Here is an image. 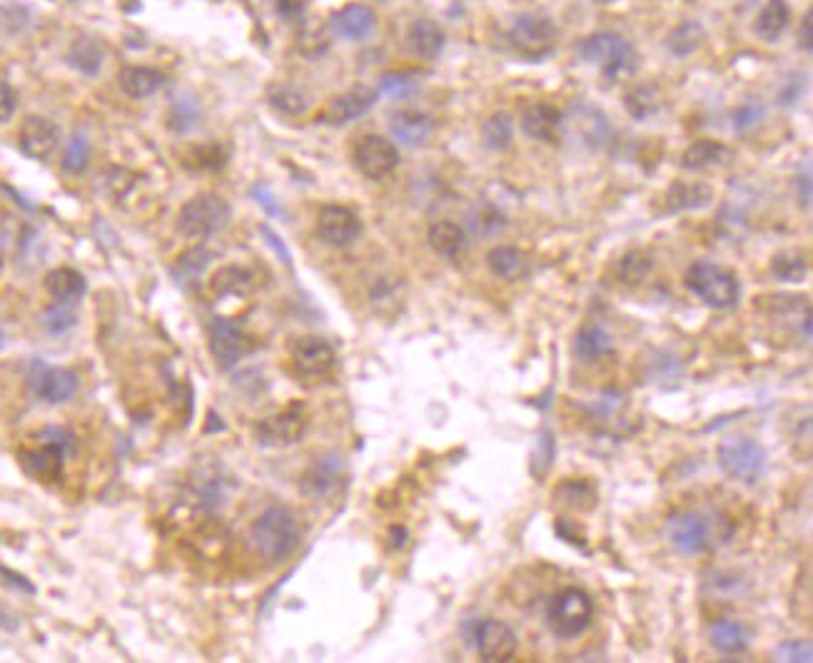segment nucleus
Wrapping results in <instances>:
<instances>
[{"instance_id":"nucleus-1","label":"nucleus","mask_w":813,"mask_h":663,"mask_svg":"<svg viewBox=\"0 0 813 663\" xmlns=\"http://www.w3.org/2000/svg\"><path fill=\"white\" fill-rule=\"evenodd\" d=\"M250 539L255 551L270 564L287 559L302 539V526L290 506L275 504L252 521Z\"/></svg>"},{"instance_id":"nucleus-2","label":"nucleus","mask_w":813,"mask_h":663,"mask_svg":"<svg viewBox=\"0 0 813 663\" xmlns=\"http://www.w3.org/2000/svg\"><path fill=\"white\" fill-rule=\"evenodd\" d=\"M579 55L587 63L597 65L609 83H619V80L631 78L636 73V68H639V53H636V48L629 40H624L616 33L589 35L579 45Z\"/></svg>"},{"instance_id":"nucleus-3","label":"nucleus","mask_w":813,"mask_h":663,"mask_svg":"<svg viewBox=\"0 0 813 663\" xmlns=\"http://www.w3.org/2000/svg\"><path fill=\"white\" fill-rule=\"evenodd\" d=\"M684 285L711 310H731L741 297V285L734 272L714 262H694L686 270Z\"/></svg>"},{"instance_id":"nucleus-4","label":"nucleus","mask_w":813,"mask_h":663,"mask_svg":"<svg viewBox=\"0 0 813 663\" xmlns=\"http://www.w3.org/2000/svg\"><path fill=\"white\" fill-rule=\"evenodd\" d=\"M716 462H719L721 472L729 479L741 484H756L764 479L766 474V449L751 437H741V434H731V437L721 439L716 447Z\"/></svg>"},{"instance_id":"nucleus-5","label":"nucleus","mask_w":813,"mask_h":663,"mask_svg":"<svg viewBox=\"0 0 813 663\" xmlns=\"http://www.w3.org/2000/svg\"><path fill=\"white\" fill-rule=\"evenodd\" d=\"M594 601L584 589L569 586L547 604V624L557 639H577L592 626Z\"/></svg>"},{"instance_id":"nucleus-6","label":"nucleus","mask_w":813,"mask_h":663,"mask_svg":"<svg viewBox=\"0 0 813 663\" xmlns=\"http://www.w3.org/2000/svg\"><path fill=\"white\" fill-rule=\"evenodd\" d=\"M557 38H559L557 25L537 13L519 15L507 35L514 53H517L519 58L529 60V63H537V60L547 58L554 50V45H557Z\"/></svg>"},{"instance_id":"nucleus-7","label":"nucleus","mask_w":813,"mask_h":663,"mask_svg":"<svg viewBox=\"0 0 813 663\" xmlns=\"http://www.w3.org/2000/svg\"><path fill=\"white\" fill-rule=\"evenodd\" d=\"M227 220H230L227 202L222 197L212 195V192H203V195H195L193 200L180 207L178 230L190 240H205V237L222 230Z\"/></svg>"},{"instance_id":"nucleus-8","label":"nucleus","mask_w":813,"mask_h":663,"mask_svg":"<svg viewBox=\"0 0 813 663\" xmlns=\"http://www.w3.org/2000/svg\"><path fill=\"white\" fill-rule=\"evenodd\" d=\"M472 644L479 659L487 663H507L514 659L519 649V639L509 624L499 619L474 621Z\"/></svg>"},{"instance_id":"nucleus-9","label":"nucleus","mask_w":813,"mask_h":663,"mask_svg":"<svg viewBox=\"0 0 813 663\" xmlns=\"http://www.w3.org/2000/svg\"><path fill=\"white\" fill-rule=\"evenodd\" d=\"M714 536L716 524L699 511H686L669 521V541L679 554H701L714 541Z\"/></svg>"},{"instance_id":"nucleus-10","label":"nucleus","mask_w":813,"mask_h":663,"mask_svg":"<svg viewBox=\"0 0 813 663\" xmlns=\"http://www.w3.org/2000/svg\"><path fill=\"white\" fill-rule=\"evenodd\" d=\"M355 165L367 180H385L400 165V150L392 140L382 138V135H365L360 143L355 145Z\"/></svg>"},{"instance_id":"nucleus-11","label":"nucleus","mask_w":813,"mask_h":663,"mask_svg":"<svg viewBox=\"0 0 813 663\" xmlns=\"http://www.w3.org/2000/svg\"><path fill=\"white\" fill-rule=\"evenodd\" d=\"M28 384L40 399L50 404L70 402L78 392V377L70 369L50 367V364L35 359L28 369Z\"/></svg>"},{"instance_id":"nucleus-12","label":"nucleus","mask_w":813,"mask_h":663,"mask_svg":"<svg viewBox=\"0 0 813 663\" xmlns=\"http://www.w3.org/2000/svg\"><path fill=\"white\" fill-rule=\"evenodd\" d=\"M345 484V464L335 454L317 457L300 479V492L307 499L327 501L335 497Z\"/></svg>"},{"instance_id":"nucleus-13","label":"nucleus","mask_w":813,"mask_h":663,"mask_svg":"<svg viewBox=\"0 0 813 663\" xmlns=\"http://www.w3.org/2000/svg\"><path fill=\"white\" fill-rule=\"evenodd\" d=\"M307 429V417L302 407H287L282 412L265 417L255 427V437L262 447H290L302 439Z\"/></svg>"},{"instance_id":"nucleus-14","label":"nucleus","mask_w":813,"mask_h":663,"mask_svg":"<svg viewBox=\"0 0 813 663\" xmlns=\"http://www.w3.org/2000/svg\"><path fill=\"white\" fill-rule=\"evenodd\" d=\"M317 237L330 247H350L352 242L360 240L362 222L350 207L342 205H325L317 215Z\"/></svg>"},{"instance_id":"nucleus-15","label":"nucleus","mask_w":813,"mask_h":663,"mask_svg":"<svg viewBox=\"0 0 813 663\" xmlns=\"http://www.w3.org/2000/svg\"><path fill=\"white\" fill-rule=\"evenodd\" d=\"M210 352L212 359L217 362L220 369H232L247 352H250L252 342L245 332L240 330V325H235L232 320H225V317H217L210 325Z\"/></svg>"},{"instance_id":"nucleus-16","label":"nucleus","mask_w":813,"mask_h":663,"mask_svg":"<svg viewBox=\"0 0 813 663\" xmlns=\"http://www.w3.org/2000/svg\"><path fill=\"white\" fill-rule=\"evenodd\" d=\"M292 364L302 377H325L337 364V352L327 339L300 337L292 344Z\"/></svg>"},{"instance_id":"nucleus-17","label":"nucleus","mask_w":813,"mask_h":663,"mask_svg":"<svg viewBox=\"0 0 813 663\" xmlns=\"http://www.w3.org/2000/svg\"><path fill=\"white\" fill-rule=\"evenodd\" d=\"M18 143L20 150H23L28 158L38 160V163H48V160L53 158L55 150H58L60 133L48 118L30 115V118H25L23 125H20Z\"/></svg>"},{"instance_id":"nucleus-18","label":"nucleus","mask_w":813,"mask_h":663,"mask_svg":"<svg viewBox=\"0 0 813 663\" xmlns=\"http://www.w3.org/2000/svg\"><path fill=\"white\" fill-rule=\"evenodd\" d=\"M524 135L539 143H559L564 130V115L549 103H532L522 110L519 118Z\"/></svg>"},{"instance_id":"nucleus-19","label":"nucleus","mask_w":813,"mask_h":663,"mask_svg":"<svg viewBox=\"0 0 813 663\" xmlns=\"http://www.w3.org/2000/svg\"><path fill=\"white\" fill-rule=\"evenodd\" d=\"M377 95H380L377 90L365 88V85L347 90V93L332 98V103L327 105L325 113H322V120L330 125L352 123V120L362 118V115H367L372 108H375Z\"/></svg>"},{"instance_id":"nucleus-20","label":"nucleus","mask_w":813,"mask_h":663,"mask_svg":"<svg viewBox=\"0 0 813 663\" xmlns=\"http://www.w3.org/2000/svg\"><path fill=\"white\" fill-rule=\"evenodd\" d=\"M390 133L405 148H422L434 135V120L419 110H400L392 115Z\"/></svg>"},{"instance_id":"nucleus-21","label":"nucleus","mask_w":813,"mask_h":663,"mask_svg":"<svg viewBox=\"0 0 813 663\" xmlns=\"http://www.w3.org/2000/svg\"><path fill=\"white\" fill-rule=\"evenodd\" d=\"M63 454L65 452L60 447L43 442V447L20 452V467L38 482H55L63 469Z\"/></svg>"},{"instance_id":"nucleus-22","label":"nucleus","mask_w":813,"mask_h":663,"mask_svg":"<svg viewBox=\"0 0 813 663\" xmlns=\"http://www.w3.org/2000/svg\"><path fill=\"white\" fill-rule=\"evenodd\" d=\"M330 25H332V30L340 35V38L362 40V38H367L372 30H375L377 15L372 13V8H367V5L352 3V5H345L342 10H337V13L332 15Z\"/></svg>"},{"instance_id":"nucleus-23","label":"nucleus","mask_w":813,"mask_h":663,"mask_svg":"<svg viewBox=\"0 0 813 663\" xmlns=\"http://www.w3.org/2000/svg\"><path fill=\"white\" fill-rule=\"evenodd\" d=\"M427 240L429 245H432V250L437 252V255H442L444 260H459L469 247L467 232L452 220L432 222L427 232Z\"/></svg>"},{"instance_id":"nucleus-24","label":"nucleus","mask_w":813,"mask_h":663,"mask_svg":"<svg viewBox=\"0 0 813 663\" xmlns=\"http://www.w3.org/2000/svg\"><path fill=\"white\" fill-rule=\"evenodd\" d=\"M118 83L123 93L133 100H145L158 93L165 85V75L148 65H125L118 75Z\"/></svg>"},{"instance_id":"nucleus-25","label":"nucleus","mask_w":813,"mask_h":663,"mask_svg":"<svg viewBox=\"0 0 813 663\" xmlns=\"http://www.w3.org/2000/svg\"><path fill=\"white\" fill-rule=\"evenodd\" d=\"M407 48L417 58L434 60L444 48V30L429 18L414 20L407 30Z\"/></svg>"},{"instance_id":"nucleus-26","label":"nucleus","mask_w":813,"mask_h":663,"mask_svg":"<svg viewBox=\"0 0 813 663\" xmlns=\"http://www.w3.org/2000/svg\"><path fill=\"white\" fill-rule=\"evenodd\" d=\"M729 160L731 150L724 143H719V140H696L681 155V167L689 172H701L726 165Z\"/></svg>"},{"instance_id":"nucleus-27","label":"nucleus","mask_w":813,"mask_h":663,"mask_svg":"<svg viewBox=\"0 0 813 663\" xmlns=\"http://www.w3.org/2000/svg\"><path fill=\"white\" fill-rule=\"evenodd\" d=\"M666 210L669 212H686L701 210L714 200V190L706 182H674L666 190Z\"/></svg>"},{"instance_id":"nucleus-28","label":"nucleus","mask_w":813,"mask_h":663,"mask_svg":"<svg viewBox=\"0 0 813 663\" xmlns=\"http://www.w3.org/2000/svg\"><path fill=\"white\" fill-rule=\"evenodd\" d=\"M709 641L721 654H744L751 644V631L741 621L719 619L709 626Z\"/></svg>"},{"instance_id":"nucleus-29","label":"nucleus","mask_w":813,"mask_h":663,"mask_svg":"<svg viewBox=\"0 0 813 663\" xmlns=\"http://www.w3.org/2000/svg\"><path fill=\"white\" fill-rule=\"evenodd\" d=\"M574 130L579 138L589 145V148H604L607 140L611 138V125L607 115L602 110L592 108V105H582L574 110Z\"/></svg>"},{"instance_id":"nucleus-30","label":"nucleus","mask_w":813,"mask_h":663,"mask_svg":"<svg viewBox=\"0 0 813 663\" xmlns=\"http://www.w3.org/2000/svg\"><path fill=\"white\" fill-rule=\"evenodd\" d=\"M487 267L494 277H499V280L514 282L522 280V277L527 275L529 260L522 250H517V247L499 245L487 255Z\"/></svg>"},{"instance_id":"nucleus-31","label":"nucleus","mask_w":813,"mask_h":663,"mask_svg":"<svg viewBox=\"0 0 813 663\" xmlns=\"http://www.w3.org/2000/svg\"><path fill=\"white\" fill-rule=\"evenodd\" d=\"M45 287L58 305H75L85 295V277L70 267H58V270L48 272Z\"/></svg>"},{"instance_id":"nucleus-32","label":"nucleus","mask_w":813,"mask_h":663,"mask_svg":"<svg viewBox=\"0 0 813 663\" xmlns=\"http://www.w3.org/2000/svg\"><path fill=\"white\" fill-rule=\"evenodd\" d=\"M611 349H614V339H611V334L599 325L582 327L577 339H574V354H577L584 364L599 362V359L611 354Z\"/></svg>"},{"instance_id":"nucleus-33","label":"nucleus","mask_w":813,"mask_h":663,"mask_svg":"<svg viewBox=\"0 0 813 663\" xmlns=\"http://www.w3.org/2000/svg\"><path fill=\"white\" fill-rule=\"evenodd\" d=\"M791 23V5L786 0H766L761 13L756 15V35L769 43L781 38Z\"/></svg>"},{"instance_id":"nucleus-34","label":"nucleus","mask_w":813,"mask_h":663,"mask_svg":"<svg viewBox=\"0 0 813 663\" xmlns=\"http://www.w3.org/2000/svg\"><path fill=\"white\" fill-rule=\"evenodd\" d=\"M554 499L577 511H594L599 504V492L589 479H564L554 489Z\"/></svg>"},{"instance_id":"nucleus-35","label":"nucleus","mask_w":813,"mask_h":663,"mask_svg":"<svg viewBox=\"0 0 813 663\" xmlns=\"http://www.w3.org/2000/svg\"><path fill=\"white\" fill-rule=\"evenodd\" d=\"M624 105L634 120H651L664 108V95H661V90L656 85H636V88H631L626 93Z\"/></svg>"},{"instance_id":"nucleus-36","label":"nucleus","mask_w":813,"mask_h":663,"mask_svg":"<svg viewBox=\"0 0 813 663\" xmlns=\"http://www.w3.org/2000/svg\"><path fill=\"white\" fill-rule=\"evenodd\" d=\"M771 272L781 282H804L809 277V257L801 250H781L771 260Z\"/></svg>"},{"instance_id":"nucleus-37","label":"nucleus","mask_w":813,"mask_h":663,"mask_svg":"<svg viewBox=\"0 0 813 663\" xmlns=\"http://www.w3.org/2000/svg\"><path fill=\"white\" fill-rule=\"evenodd\" d=\"M514 138V120L509 113H494L492 118L484 120L482 125V143L487 150L502 153L512 145Z\"/></svg>"},{"instance_id":"nucleus-38","label":"nucleus","mask_w":813,"mask_h":663,"mask_svg":"<svg viewBox=\"0 0 813 663\" xmlns=\"http://www.w3.org/2000/svg\"><path fill=\"white\" fill-rule=\"evenodd\" d=\"M267 100H270L272 108L282 115H302L307 108H310V98H307L305 90H300L297 85H272L270 93H267Z\"/></svg>"},{"instance_id":"nucleus-39","label":"nucleus","mask_w":813,"mask_h":663,"mask_svg":"<svg viewBox=\"0 0 813 663\" xmlns=\"http://www.w3.org/2000/svg\"><path fill=\"white\" fill-rule=\"evenodd\" d=\"M706 40V30L704 25L696 23V20H686L679 28L671 30L669 35V50L679 58H686V55H694L696 50L704 45Z\"/></svg>"},{"instance_id":"nucleus-40","label":"nucleus","mask_w":813,"mask_h":663,"mask_svg":"<svg viewBox=\"0 0 813 663\" xmlns=\"http://www.w3.org/2000/svg\"><path fill=\"white\" fill-rule=\"evenodd\" d=\"M467 227L477 237H494L507 227V217L497 207L482 202V205L472 207V212L467 215Z\"/></svg>"},{"instance_id":"nucleus-41","label":"nucleus","mask_w":813,"mask_h":663,"mask_svg":"<svg viewBox=\"0 0 813 663\" xmlns=\"http://www.w3.org/2000/svg\"><path fill=\"white\" fill-rule=\"evenodd\" d=\"M70 65L73 68H78L80 73L85 75H95L100 70V65H103V45L98 43V40L93 38H80L78 43L70 48Z\"/></svg>"},{"instance_id":"nucleus-42","label":"nucleus","mask_w":813,"mask_h":663,"mask_svg":"<svg viewBox=\"0 0 813 663\" xmlns=\"http://www.w3.org/2000/svg\"><path fill=\"white\" fill-rule=\"evenodd\" d=\"M210 262V252L205 247H193L185 255L178 257V262L173 265V275L180 285H195L203 275V270Z\"/></svg>"},{"instance_id":"nucleus-43","label":"nucleus","mask_w":813,"mask_h":663,"mask_svg":"<svg viewBox=\"0 0 813 663\" xmlns=\"http://www.w3.org/2000/svg\"><path fill=\"white\" fill-rule=\"evenodd\" d=\"M212 287L217 295H242L252 287V275L242 267H222L212 277Z\"/></svg>"},{"instance_id":"nucleus-44","label":"nucleus","mask_w":813,"mask_h":663,"mask_svg":"<svg viewBox=\"0 0 813 663\" xmlns=\"http://www.w3.org/2000/svg\"><path fill=\"white\" fill-rule=\"evenodd\" d=\"M651 267H654V262H651V257L646 252L631 250L619 260V277L626 285H639V282H644L649 277Z\"/></svg>"},{"instance_id":"nucleus-45","label":"nucleus","mask_w":813,"mask_h":663,"mask_svg":"<svg viewBox=\"0 0 813 663\" xmlns=\"http://www.w3.org/2000/svg\"><path fill=\"white\" fill-rule=\"evenodd\" d=\"M198 123H200V105L195 103L193 98L180 95L173 103V108H170V128L178 130V133H190L193 128H198Z\"/></svg>"},{"instance_id":"nucleus-46","label":"nucleus","mask_w":813,"mask_h":663,"mask_svg":"<svg viewBox=\"0 0 813 663\" xmlns=\"http://www.w3.org/2000/svg\"><path fill=\"white\" fill-rule=\"evenodd\" d=\"M417 88H419L417 75L392 73V75H385V78H382L380 90H377V93L385 95V98H392V100H402V98H407V95H412Z\"/></svg>"},{"instance_id":"nucleus-47","label":"nucleus","mask_w":813,"mask_h":663,"mask_svg":"<svg viewBox=\"0 0 813 663\" xmlns=\"http://www.w3.org/2000/svg\"><path fill=\"white\" fill-rule=\"evenodd\" d=\"M90 158V145L85 135H73L63 153V167L65 172H73V175H80V172L88 167Z\"/></svg>"},{"instance_id":"nucleus-48","label":"nucleus","mask_w":813,"mask_h":663,"mask_svg":"<svg viewBox=\"0 0 813 663\" xmlns=\"http://www.w3.org/2000/svg\"><path fill=\"white\" fill-rule=\"evenodd\" d=\"M779 659L781 661H791V663H811L813 661V649L809 641H799L791 639L786 644L779 646Z\"/></svg>"},{"instance_id":"nucleus-49","label":"nucleus","mask_w":813,"mask_h":663,"mask_svg":"<svg viewBox=\"0 0 813 663\" xmlns=\"http://www.w3.org/2000/svg\"><path fill=\"white\" fill-rule=\"evenodd\" d=\"M43 325L48 327V330L53 334H60V332L70 330V327L75 325V317L70 315L68 310H65V305L50 307V310L43 315Z\"/></svg>"},{"instance_id":"nucleus-50","label":"nucleus","mask_w":813,"mask_h":663,"mask_svg":"<svg viewBox=\"0 0 813 663\" xmlns=\"http://www.w3.org/2000/svg\"><path fill=\"white\" fill-rule=\"evenodd\" d=\"M734 118H736L734 120L736 130L751 128V125H756L761 118H764V105L754 103V100H751V103H744L739 110H736Z\"/></svg>"},{"instance_id":"nucleus-51","label":"nucleus","mask_w":813,"mask_h":663,"mask_svg":"<svg viewBox=\"0 0 813 663\" xmlns=\"http://www.w3.org/2000/svg\"><path fill=\"white\" fill-rule=\"evenodd\" d=\"M552 459H554V437L552 432H542V437H539L537 442V459H534V464H539L537 472L544 474L549 467H552Z\"/></svg>"},{"instance_id":"nucleus-52","label":"nucleus","mask_w":813,"mask_h":663,"mask_svg":"<svg viewBox=\"0 0 813 663\" xmlns=\"http://www.w3.org/2000/svg\"><path fill=\"white\" fill-rule=\"evenodd\" d=\"M252 197H255V200L260 202L262 207H265V212H267V215H275V217H280V215H282V207H280V202L275 200V195H272V192L267 190V187L255 185V187H252Z\"/></svg>"},{"instance_id":"nucleus-53","label":"nucleus","mask_w":813,"mask_h":663,"mask_svg":"<svg viewBox=\"0 0 813 663\" xmlns=\"http://www.w3.org/2000/svg\"><path fill=\"white\" fill-rule=\"evenodd\" d=\"M15 113V95L10 90V85L0 78V125L8 123Z\"/></svg>"},{"instance_id":"nucleus-54","label":"nucleus","mask_w":813,"mask_h":663,"mask_svg":"<svg viewBox=\"0 0 813 663\" xmlns=\"http://www.w3.org/2000/svg\"><path fill=\"white\" fill-rule=\"evenodd\" d=\"M799 45L806 50V53H811V50H813V13H811V10L804 15V20H801Z\"/></svg>"},{"instance_id":"nucleus-55","label":"nucleus","mask_w":813,"mask_h":663,"mask_svg":"<svg viewBox=\"0 0 813 663\" xmlns=\"http://www.w3.org/2000/svg\"><path fill=\"white\" fill-rule=\"evenodd\" d=\"M262 235H265V237H267V242H270V245L275 247V250H277V255L282 257V262H285V265H290V262H292V260H290V252H287V247L282 245V242H280V237H277L275 232L270 230V227H262Z\"/></svg>"},{"instance_id":"nucleus-56","label":"nucleus","mask_w":813,"mask_h":663,"mask_svg":"<svg viewBox=\"0 0 813 663\" xmlns=\"http://www.w3.org/2000/svg\"><path fill=\"white\" fill-rule=\"evenodd\" d=\"M302 3L305 0H277V10L282 15H287V18H292V15H297L302 10Z\"/></svg>"},{"instance_id":"nucleus-57","label":"nucleus","mask_w":813,"mask_h":663,"mask_svg":"<svg viewBox=\"0 0 813 663\" xmlns=\"http://www.w3.org/2000/svg\"><path fill=\"white\" fill-rule=\"evenodd\" d=\"M799 187H801V192H799L801 205L809 207L811 205V175H809V172H806L804 177H799Z\"/></svg>"},{"instance_id":"nucleus-58","label":"nucleus","mask_w":813,"mask_h":663,"mask_svg":"<svg viewBox=\"0 0 813 663\" xmlns=\"http://www.w3.org/2000/svg\"><path fill=\"white\" fill-rule=\"evenodd\" d=\"M3 347H5V332L0 330V349H3Z\"/></svg>"},{"instance_id":"nucleus-59","label":"nucleus","mask_w":813,"mask_h":663,"mask_svg":"<svg viewBox=\"0 0 813 663\" xmlns=\"http://www.w3.org/2000/svg\"><path fill=\"white\" fill-rule=\"evenodd\" d=\"M594 3H602V5H607V3H614V0H594Z\"/></svg>"}]
</instances>
